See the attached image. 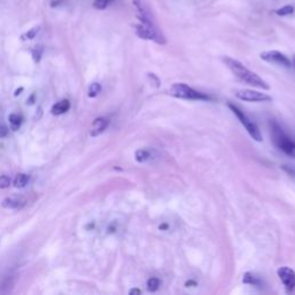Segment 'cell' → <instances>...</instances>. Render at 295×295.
Here are the masks:
<instances>
[{
  "label": "cell",
  "instance_id": "cell-1",
  "mask_svg": "<svg viewBox=\"0 0 295 295\" xmlns=\"http://www.w3.org/2000/svg\"><path fill=\"white\" fill-rule=\"evenodd\" d=\"M223 61L225 65L230 68V71L233 73L234 76H237V78L242 81L243 83L249 84L251 87L263 89V90H269V89H270L269 84L265 82L260 76H258L256 73L251 72L249 68H247L242 62L237 60V59L231 57H224Z\"/></svg>",
  "mask_w": 295,
  "mask_h": 295
},
{
  "label": "cell",
  "instance_id": "cell-2",
  "mask_svg": "<svg viewBox=\"0 0 295 295\" xmlns=\"http://www.w3.org/2000/svg\"><path fill=\"white\" fill-rule=\"evenodd\" d=\"M272 142L279 150L289 157H295V142L286 134L283 128L277 121H271Z\"/></svg>",
  "mask_w": 295,
  "mask_h": 295
},
{
  "label": "cell",
  "instance_id": "cell-3",
  "mask_svg": "<svg viewBox=\"0 0 295 295\" xmlns=\"http://www.w3.org/2000/svg\"><path fill=\"white\" fill-rule=\"evenodd\" d=\"M134 29H135L136 36L140 37L141 40L155 42L159 45H165L166 42H168L163 31H161L160 28L158 27L157 22H149V23L139 22L134 25Z\"/></svg>",
  "mask_w": 295,
  "mask_h": 295
},
{
  "label": "cell",
  "instance_id": "cell-4",
  "mask_svg": "<svg viewBox=\"0 0 295 295\" xmlns=\"http://www.w3.org/2000/svg\"><path fill=\"white\" fill-rule=\"evenodd\" d=\"M170 95L177 98H181V100L187 101H209L210 97L205 93L195 90L186 83H174L171 85L170 88Z\"/></svg>",
  "mask_w": 295,
  "mask_h": 295
},
{
  "label": "cell",
  "instance_id": "cell-5",
  "mask_svg": "<svg viewBox=\"0 0 295 295\" xmlns=\"http://www.w3.org/2000/svg\"><path fill=\"white\" fill-rule=\"evenodd\" d=\"M228 108L232 112L235 114V117L239 119V121L242 123V126L245 127V129L248 132V134L251 136V139H254L257 142H262V134H260V130L258 126L251 120V119L248 117V115L243 112L242 110L238 108L237 105L232 104V103H228Z\"/></svg>",
  "mask_w": 295,
  "mask_h": 295
},
{
  "label": "cell",
  "instance_id": "cell-6",
  "mask_svg": "<svg viewBox=\"0 0 295 295\" xmlns=\"http://www.w3.org/2000/svg\"><path fill=\"white\" fill-rule=\"evenodd\" d=\"M259 57L264 61L271 62V63H277V65L284 66L286 68H290L293 66V62L290 61L284 53H281V52H279V51H276V50L265 51V52L260 53Z\"/></svg>",
  "mask_w": 295,
  "mask_h": 295
},
{
  "label": "cell",
  "instance_id": "cell-7",
  "mask_svg": "<svg viewBox=\"0 0 295 295\" xmlns=\"http://www.w3.org/2000/svg\"><path fill=\"white\" fill-rule=\"evenodd\" d=\"M235 96L239 100L245 101V102H271L272 98L267 95V93L258 92L255 90H250V89H242V90L235 91Z\"/></svg>",
  "mask_w": 295,
  "mask_h": 295
},
{
  "label": "cell",
  "instance_id": "cell-8",
  "mask_svg": "<svg viewBox=\"0 0 295 295\" xmlns=\"http://www.w3.org/2000/svg\"><path fill=\"white\" fill-rule=\"evenodd\" d=\"M278 277L287 290H293L295 288V272L288 267H281L278 269Z\"/></svg>",
  "mask_w": 295,
  "mask_h": 295
},
{
  "label": "cell",
  "instance_id": "cell-9",
  "mask_svg": "<svg viewBox=\"0 0 295 295\" xmlns=\"http://www.w3.org/2000/svg\"><path fill=\"white\" fill-rule=\"evenodd\" d=\"M109 119H106V118H97L95 121H93L92 123V129H91V133H90V135L91 136H98V135H101L103 132H105L106 128L109 127Z\"/></svg>",
  "mask_w": 295,
  "mask_h": 295
},
{
  "label": "cell",
  "instance_id": "cell-10",
  "mask_svg": "<svg viewBox=\"0 0 295 295\" xmlns=\"http://www.w3.org/2000/svg\"><path fill=\"white\" fill-rule=\"evenodd\" d=\"M71 109V103L67 100H62L60 102L55 103L51 109V113L53 115H61L63 113H66L68 110Z\"/></svg>",
  "mask_w": 295,
  "mask_h": 295
},
{
  "label": "cell",
  "instance_id": "cell-11",
  "mask_svg": "<svg viewBox=\"0 0 295 295\" xmlns=\"http://www.w3.org/2000/svg\"><path fill=\"white\" fill-rule=\"evenodd\" d=\"M8 120H10V126L12 130L16 132L18 129H20L21 123H22V117H21L20 114H16V113L11 114L10 117H8Z\"/></svg>",
  "mask_w": 295,
  "mask_h": 295
},
{
  "label": "cell",
  "instance_id": "cell-12",
  "mask_svg": "<svg viewBox=\"0 0 295 295\" xmlns=\"http://www.w3.org/2000/svg\"><path fill=\"white\" fill-rule=\"evenodd\" d=\"M243 283L248 284V285H254V286H260L262 281L258 277H256L254 273L251 272H247L243 275Z\"/></svg>",
  "mask_w": 295,
  "mask_h": 295
},
{
  "label": "cell",
  "instance_id": "cell-13",
  "mask_svg": "<svg viewBox=\"0 0 295 295\" xmlns=\"http://www.w3.org/2000/svg\"><path fill=\"white\" fill-rule=\"evenodd\" d=\"M28 180H29V177L27 174L20 173V174L16 175L15 179H14V187L15 188H23V187L27 186Z\"/></svg>",
  "mask_w": 295,
  "mask_h": 295
},
{
  "label": "cell",
  "instance_id": "cell-14",
  "mask_svg": "<svg viewBox=\"0 0 295 295\" xmlns=\"http://www.w3.org/2000/svg\"><path fill=\"white\" fill-rule=\"evenodd\" d=\"M149 158H150V152L145 149H139L138 151L135 152V159L139 161V163H144L147 161Z\"/></svg>",
  "mask_w": 295,
  "mask_h": 295
},
{
  "label": "cell",
  "instance_id": "cell-15",
  "mask_svg": "<svg viewBox=\"0 0 295 295\" xmlns=\"http://www.w3.org/2000/svg\"><path fill=\"white\" fill-rule=\"evenodd\" d=\"M20 200L16 199H5L3 201L2 205L6 209H20Z\"/></svg>",
  "mask_w": 295,
  "mask_h": 295
},
{
  "label": "cell",
  "instance_id": "cell-16",
  "mask_svg": "<svg viewBox=\"0 0 295 295\" xmlns=\"http://www.w3.org/2000/svg\"><path fill=\"white\" fill-rule=\"evenodd\" d=\"M101 91H102V85L98 82H93L90 84V87H89L88 96L90 98H95L100 95Z\"/></svg>",
  "mask_w": 295,
  "mask_h": 295
},
{
  "label": "cell",
  "instance_id": "cell-17",
  "mask_svg": "<svg viewBox=\"0 0 295 295\" xmlns=\"http://www.w3.org/2000/svg\"><path fill=\"white\" fill-rule=\"evenodd\" d=\"M113 2L114 0H93L92 6L93 8H96V10L103 11L105 10V8H108Z\"/></svg>",
  "mask_w": 295,
  "mask_h": 295
},
{
  "label": "cell",
  "instance_id": "cell-18",
  "mask_svg": "<svg viewBox=\"0 0 295 295\" xmlns=\"http://www.w3.org/2000/svg\"><path fill=\"white\" fill-rule=\"evenodd\" d=\"M294 11L295 10H294L293 5H285L284 7L279 8V10H277L275 13H276L277 15H279V16H287V15L293 14Z\"/></svg>",
  "mask_w": 295,
  "mask_h": 295
},
{
  "label": "cell",
  "instance_id": "cell-19",
  "mask_svg": "<svg viewBox=\"0 0 295 295\" xmlns=\"http://www.w3.org/2000/svg\"><path fill=\"white\" fill-rule=\"evenodd\" d=\"M147 286H148V289L150 290V292H155V290H157L158 288H159L160 280L158 279V278H156V277H152V278H150V279L148 280Z\"/></svg>",
  "mask_w": 295,
  "mask_h": 295
},
{
  "label": "cell",
  "instance_id": "cell-20",
  "mask_svg": "<svg viewBox=\"0 0 295 295\" xmlns=\"http://www.w3.org/2000/svg\"><path fill=\"white\" fill-rule=\"evenodd\" d=\"M38 31H40V27H35V28H32L31 30H29L24 34V35L22 36V40L25 41V40H32L34 37H36V35L38 34Z\"/></svg>",
  "mask_w": 295,
  "mask_h": 295
},
{
  "label": "cell",
  "instance_id": "cell-21",
  "mask_svg": "<svg viewBox=\"0 0 295 295\" xmlns=\"http://www.w3.org/2000/svg\"><path fill=\"white\" fill-rule=\"evenodd\" d=\"M11 186V179L7 175H2L0 177V189H5Z\"/></svg>",
  "mask_w": 295,
  "mask_h": 295
},
{
  "label": "cell",
  "instance_id": "cell-22",
  "mask_svg": "<svg viewBox=\"0 0 295 295\" xmlns=\"http://www.w3.org/2000/svg\"><path fill=\"white\" fill-rule=\"evenodd\" d=\"M42 52H43L42 48H37L32 51V57H34V60H35V62H40L41 57H42Z\"/></svg>",
  "mask_w": 295,
  "mask_h": 295
},
{
  "label": "cell",
  "instance_id": "cell-23",
  "mask_svg": "<svg viewBox=\"0 0 295 295\" xmlns=\"http://www.w3.org/2000/svg\"><path fill=\"white\" fill-rule=\"evenodd\" d=\"M283 169L284 171H286L288 174L290 175H293V177H295V166H289V165H284L283 166Z\"/></svg>",
  "mask_w": 295,
  "mask_h": 295
},
{
  "label": "cell",
  "instance_id": "cell-24",
  "mask_svg": "<svg viewBox=\"0 0 295 295\" xmlns=\"http://www.w3.org/2000/svg\"><path fill=\"white\" fill-rule=\"evenodd\" d=\"M7 134H8V127L5 125L0 126V139L6 138Z\"/></svg>",
  "mask_w": 295,
  "mask_h": 295
},
{
  "label": "cell",
  "instance_id": "cell-25",
  "mask_svg": "<svg viewBox=\"0 0 295 295\" xmlns=\"http://www.w3.org/2000/svg\"><path fill=\"white\" fill-rule=\"evenodd\" d=\"M129 294H141V290L140 289H132Z\"/></svg>",
  "mask_w": 295,
  "mask_h": 295
},
{
  "label": "cell",
  "instance_id": "cell-26",
  "mask_svg": "<svg viewBox=\"0 0 295 295\" xmlns=\"http://www.w3.org/2000/svg\"><path fill=\"white\" fill-rule=\"evenodd\" d=\"M21 91H23V88H20V89H18V90L15 91V93H14V96H18V95H20L21 93Z\"/></svg>",
  "mask_w": 295,
  "mask_h": 295
},
{
  "label": "cell",
  "instance_id": "cell-27",
  "mask_svg": "<svg viewBox=\"0 0 295 295\" xmlns=\"http://www.w3.org/2000/svg\"><path fill=\"white\" fill-rule=\"evenodd\" d=\"M293 66L295 67V55H294V58H293Z\"/></svg>",
  "mask_w": 295,
  "mask_h": 295
}]
</instances>
